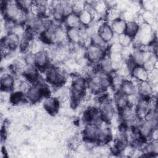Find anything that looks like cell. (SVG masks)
Returning a JSON list of instances; mask_svg holds the SVG:
<instances>
[{"label": "cell", "mask_w": 158, "mask_h": 158, "mask_svg": "<svg viewBox=\"0 0 158 158\" xmlns=\"http://www.w3.org/2000/svg\"><path fill=\"white\" fill-rule=\"evenodd\" d=\"M1 9L4 19L13 20L17 24L25 23L28 12L22 9L17 1H1Z\"/></svg>", "instance_id": "1"}, {"label": "cell", "mask_w": 158, "mask_h": 158, "mask_svg": "<svg viewBox=\"0 0 158 158\" xmlns=\"http://www.w3.org/2000/svg\"><path fill=\"white\" fill-rule=\"evenodd\" d=\"M87 80L81 75H74L72 80L70 86L71 102L78 105L81 102L86 94Z\"/></svg>", "instance_id": "2"}, {"label": "cell", "mask_w": 158, "mask_h": 158, "mask_svg": "<svg viewBox=\"0 0 158 158\" xmlns=\"http://www.w3.org/2000/svg\"><path fill=\"white\" fill-rule=\"evenodd\" d=\"M46 80L54 86H60L66 81V77L63 70L57 67L49 66L46 70Z\"/></svg>", "instance_id": "3"}, {"label": "cell", "mask_w": 158, "mask_h": 158, "mask_svg": "<svg viewBox=\"0 0 158 158\" xmlns=\"http://www.w3.org/2000/svg\"><path fill=\"white\" fill-rule=\"evenodd\" d=\"M99 110L101 118L107 123H110L115 116V109L112 102L106 96L100 97L99 99Z\"/></svg>", "instance_id": "4"}, {"label": "cell", "mask_w": 158, "mask_h": 158, "mask_svg": "<svg viewBox=\"0 0 158 158\" xmlns=\"http://www.w3.org/2000/svg\"><path fill=\"white\" fill-rule=\"evenodd\" d=\"M105 56L104 50L92 44L87 47L85 51V57L91 64H98Z\"/></svg>", "instance_id": "5"}, {"label": "cell", "mask_w": 158, "mask_h": 158, "mask_svg": "<svg viewBox=\"0 0 158 158\" xmlns=\"http://www.w3.org/2000/svg\"><path fill=\"white\" fill-rule=\"evenodd\" d=\"M25 94L27 101L32 104L37 102L44 96L42 85H33Z\"/></svg>", "instance_id": "6"}, {"label": "cell", "mask_w": 158, "mask_h": 158, "mask_svg": "<svg viewBox=\"0 0 158 158\" xmlns=\"http://www.w3.org/2000/svg\"><path fill=\"white\" fill-rule=\"evenodd\" d=\"M98 33L108 44L111 43L115 35L110 24L106 21H104L100 25Z\"/></svg>", "instance_id": "7"}, {"label": "cell", "mask_w": 158, "mask_h": 158, "mask_svg": "<svg viewBox=\"0 0 158 158\" xmlns=\"http://www.w3.org/2000/svg\"><path fill=\"white\" fill-rule=\"evenodd\" d=\"M60 102L57 98L49 96L46 98L43 102L45 110L50 114H55L59 110Z\"/></svg>", "instance_id": "8"}, {"label": "cell", "mask_w": 158, "mask_h": 158, "mask_svg": "<svg viewBox=\"0 0 158 158\" xmlns=\"http://www.w3.org/2000/svg\"><path fill=\"white\" fill-rule=\"evenodd\" d=\"M22 75L30 83H36L40 78L38 68L35 65H26Z\"/></svg>", "instance_id": "9"}, {"label": "cell", "mask_w": 158, "mask_h": 158, "mask_svg": "<svg viewBox=\"0 0 158 158\" xmlns=\"http://www.w3.org/2000/svg\"><path fill=\"white\" fill-rule=\"evenodd\" d=\"M15 80L12 74L7 72H4L1 75V91H10L15 87Z\"/></svg>", "instance_id": "10"}, {"label": "cell", "mask_w": 158, "mask_h": 158, "mask_svg": "<svg viewBox=\"0 0 158 158\" xmlns=\"http://www.w3.org/2000/svg\"><path fill=\"white\" fill-rule=\"evenodd\" d=\"M86 27H83L82 28H67L66 33H67V37L68 39L69 42L72 44H80L82 34L83 32L85 30Z\"/></svg>", "instance_id": "11"}, {"label": "cell", "mask_w": 158, "mask_h": 158, "mask_svg": "<svg viewBox=\"0 0 158 158\" xmlns=\"http://www.w3.org/2000/svg\"><path fill=\"white\" fill-rule=\"evenodd\" d=\"M35 65L38 69H46L49 65L50 57L48 52L43 49L35 54Z\"/></svg>", "instance_id": "12"}, {"label": "cell", "mask_w": 158, "mask_h": 158, "mask_svg": "<svg viewBox=\"0 0 158 158\" xmlns=\"http://www.w3.org/2000/svg\"><path fill=\"white\" fill-rule=\"evenodd\" d=\"M98 133V127L96 123H86L83 131V138L87 140H92L96 141V137Z\"/></svg>", "instance_id": "13"}, {"label": "cell", "mask_w": 158, "mask_h": 158, "mask_svg": "<svg viewBox=\"0 0 158 158\" xmlns=\"http://www.w3.org/2000/svg\"><path fill=\"white\" fill-rule=\"evenodd\" d=\"M149 72L141 65H136L131 70V76L138 81H145L148 80Z\"/></svg>", "instance_id": "14"}, {"label": "cell", "mask_w": 158, "mask_h": 158, "mask_svg": "<svg viewBox=\"0 0 158 158\" xmlns=\"http://www.w3.org/2000/svg\"><path fill=\"white\" fill-rule=\"evenodd\" d=\"M20 41V36L14 33H9L1 40V43L5 44L12 51L15 49L19 46Z\"/></svg>", "instance_id": "15"}, {"label": "cell", "mask_w": 158, "mask_h": 158, "mask_svg": "<svg viewBox=\"0 0 158 158\" xmlns=\"http://www.w3.org/2000/svg\"><path fill=\"white\" fill-rule=\"evenodd\" d=\"M137 93L142 98H149L153 94L152 85L148 81H140L138 83L137 86Z\"/></svg>", "instance_id": "16"}, {"label": "cell", "mask_w": 158, "mask_h": 158, "mask_svg": "<svg viewBox=\"0 0 158 158\" xmlns=\"http://www.w3.org/2000/svg\"><path fill=\"white\" fill-rule=\"evenodd\" d=\"M63 22L67 28H82L83 27H84L83 25H81L80 22L78 15L73 12L66 15Z\"/></svg>", "instance_id": "17"}, {"label": "cell", "mask_w": 158, "mask_h": 158, "mask_svg": "<svg viewBox=\"0 0 158 158\" xmlns=\"http://www.w3.org/2000/svg\"><path fill=\"white\" fill-rule=\"evenodd\" d=\"M136 86L137 85L135 84L131 79L125 80L122 84L119 91L118 92H120L126 96H129L130 94L137 93Z\"/></svg>", "instance_id": "18"}, {"label": "cell", "mask_w": 158, "mask_h": 158, "mask_svg": "<svg viewBox=\"0 0 158 158\" xmlns=\"http://www.w3.org/2000/svg\"><path fill=\"white\" fill-rule=\"evenodd\" d=\"M110 25L115 35H120L121 34L125 33L126 22L123 20L122 19L120 18L117 20H115L110 22Z\"/></svg>", "instance_id": "19"}, {"label": "cell", "mask_w": 158, "mask_h": 158, "mask_svg": "<svg viewBox=\"0 0 158 158\" xmlns=\"http://www.w3.org/2000/svg\"><path fill=\"white\" fill-rule=\"evenodd\" d=\"M91 4L93 5L96 12L100 16V17L104 16L107 14L109 9V7L106 3V1H91Z\"/></svg>", "instance_id": "20"}, {"label": "cell", "mask_w": 158, "mask_h": 158, "mask_svg": "<svg viewBox=\"0 0 158 158\" xmlns=\"http://www.w3.org/2000/svg\"><path fill=\"white\" fill-rule=\"evenodd\" d=\"M114 104L119 111L122 110L125 107L129 106L127 96L121 93L120 92H117L114 98Z\"/></svg>", "instance_id": "21"}, {"label": "cell", "mask_w": 158, "mask_h": 158, "mask_svg": "<svg viewBox=\"0 0 158 158\" xmlns=\"http://www.w3.org/2000/svg\"><path fill=\"white\" fill-rule=\"evenodd\" d=\"M98 69L106 72L107 73L110 74L114 72L112 66V62L108 55H106L102 58V59L98 64Z\"/></svg>", "instance_id": "22"}, {"label": "cell", "mask_w": 158, "mask_h": 158, "mask_svg": "<svg viewBox=\"0 0 158 158\" xmlns=\"http://www.w3.org/2000/svg\"><path fill=\"white\" fill-rule=\"evenodd\" d=\"M139 28V25L135 20L126 22L125 33L133 38L137 34Z\"/></svg>", "instance_id": "23"}, {"label": "cell", "mask_w": 158, "mask_h": 158, "mask_svg": "<svg viewBox=\"0 0 158 158\" xmlns=\"http://www.w3.org/2000/svg\"><path fill=\"white\" fill-rule=\"evenodd\" d=\"M113 73L114 75L110 74V86L114 90L118 92L125 79L115 72H114Z\"/></svg>", "instance_id": "24"}, {"label": "cell", "mask_w": 158, "mask_h": 158, "mask_svg": "<svg viewBox=\"0 0 158 158\" xmlns=\"http://www.w3.org/2000/svg\"><path fill=\"white\" fill-rule=\"evenodd\" d=\"M91 44L98 48H101L106 51L108 49V43H107L98 33H96L91 36Z\"/></svg>", "instance_id": "25"}, {"label": "cell", "mask_w": 158, "mask_h": 158, "mask_svg": "<svg viewBox=\"0 0 158 158\" xmlns=\"http://www.w3.org/2000/svg\"><path fill=\"white\" fill-rule=\"evenodd\" d=\"M9 101L11 104L14 105L20 104L25 101H27L25 94L20 91H16L10 94Z\"/></svg>", "instance_id": "26"}, {"label": "cell", "mask_w": 158, "mask_h": 158, "mask_svg": "<svg viewBox=\"0 0 158 158\" xmlns=\"http://www.w3.org/2000/svg\"><path fill=\"white\" fill-rule=\"evenodd\" d=\"M121 15L122 12L118 9L117 6H114L109 8L105 17L107 20H109V22H112L115 20L121 18Z\"/></svg>", "instance_id": "27"}, {"label": "cell", "mask_w": 158, "mask_h": 158, "mask_svg": "<svg viewBox=\"0 0 158 158\" xmlns=\"http://www.w3.org/2000/svg\"><path fill=\"white\" fill-rule=\"evenodd\" d=\"M78 17L81 25L85 27H88L94 22L92 15L85 10L78 15Z\"/></svg>", "instance_id": "28"}, {"label": "cell", "mask_w": 158, "mask_h": 158, "mask_svg": "<svg viewBox=\"0 0 158 158\" xmlns=\"http://www.w3.org/2000/svg\"><path fill=\"white\" fill-rule=\"evenodd\" d=\"M43 41L39 39H34L33 40L30 45L29 51L34 54H36L41 51L43 50Z\"/></svg>", "instance_id": "29"}, {"label": "cell", "mask_w": 158, "mask_h": 158, "mask_svg": "<svg viewBox=\"0 0 158 158\" xmlns=\"http://www.w3.org/2000/svg\"><path fill=\"white\" fill-rule=\"evenodd\" d=\"M117 42L122 48L129 47L133 42V38L125 33L117 35Z\"/></svg>", "instance_id": "30"}, {"label": "cell", "mask_w": 158, "mask_h": 158, "mask_svg": "<svg viewBox=\"0 0 158 158\" xmlns=\"http://www.w3.org/2000/svg\"><path fill=\"white\" fill-rule=\"evenodd\" d=\"M140 17L143 22L148 23L149 25H153L155 20L154 15L152 12L148 10H143V12L140 15Z\"/></svg>", "instance_id": "31"}, {"label": "cell", "mask_w": 158, "mask_h": 158, "mask_svg": "<svg viewBox=\"0 0 158 158\" xmlns=\"http://www.w3.org/2000/svg\"><path fill=\"white\" fill-rule=\"evenodd\" d=\"M85 2H86L83 1H75L71 2L72 12L78 15L82 11L84 10Z\"/></svg>", "instance_id": "32"}, {"label": "cell", "mask_w": 158, "mask_h": 158, "mask_svg": "<svg viewBox=\"0 0 158 158\" xmlns=\"http://www.w3.org/2000/svg\"><path fill=\"white\" fill-rule=\"evenodd\" d=\"M33 1L30 0H23L18 1L17 3L20 7L26 12H28L30 10V8L33 4Z\"/></svg>", "instance_id": "33"}, {"label": "cell", "mask_w": 158, "mask_h": 158, "mask_svg": "<svg viewBox=\"0 0 158 158\" xmlns=\"http://www.w3.org/2000/svg\"><path fill=\"white\" fill-rule=\"evenodd\" d=\"M123 48L118 42H114L110 43V45L108 46L109 53H115V52H121Z\"/></svg>", "instance_id": "34"}, {"label": "cell", "mask_w": 158, "mask_h": 158, "mask_svg": "<svg viewBox=\"0 0 158 158\" xmlns=\"http://www.w3.org/2000/svg\"><path fill=\"white\" fill-rule=\"evenodd\" d=\"M23 59L27 65H35V54L31 52L25 53Z\"/></svg>", "instance_id": "35"}, {"label": "cell", "mask_w": 158, "mask_h": 158, "mask_svg": "<svg viewBox=\"0 0 158 158\" xmlns=\"http://www.w3.org/2000/svg\"><path fill=\"white\" fill-rule=\"evenodd\" d=\"M80 139L77 137V136H73L72 138L70 139V140L69 141V147L73 149V150H75L77 148H78L80 146Z\"/></svg>", "instance_id": "36"}, {"label": "cell", "mask_w": 158, "mask_h": 158, "mask_svg": "<svg viewBox=\"0 0 158 158\" xmlns=\"http://www.w3.org/2000/svg\"><path fill=\"white\" fill-rule=\"evenodd\" d=\"M144 10H148L152 12L154 9V4L152 1H144L141 2V4Z\"/></svg>", "instance_id": "37"}, {"label": "cell", "mask_w": 158, "mask_h": 158, "mask_svg": "<svg viewBox=\"0 0 158 158\" xmlns=\"http://www.w3.org/2000/svg\"><path fill=\"white\" fill-rule=\"evenodd\" d=\"M157 130L156 127L152 130L149 138H150L151 139H157Z\"/></svg>", "instance_id": "38"}]
</instances>
